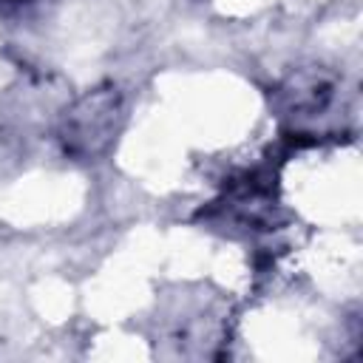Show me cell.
<instances>
[{
	"label": "cell",
	"mask_w": 363,
	"mask_h": 363,
	"mask_svg": "<svg viewBox=\"0 0 363 363\" xmlns=\"http://www.w3.org/2000/svg\"><path fill=\"white\" fill-rule=\"evenodd\" d=\"M116 113H119V94L113 88H102L82 96L62 119L65 150L77 156H94L96 150H102L113 133Z\"/></svg>",
	"instance_id": "cell-1"
}]
</instances>
